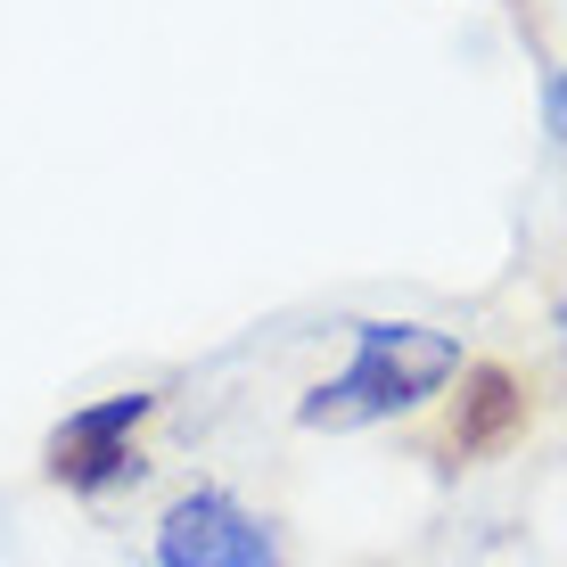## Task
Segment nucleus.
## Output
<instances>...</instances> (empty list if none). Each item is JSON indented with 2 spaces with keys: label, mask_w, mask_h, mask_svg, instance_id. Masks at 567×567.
<instances>
[{
  "label": "nucleus",
  "mask_w": 567,
  "mask_h": 567,
  "mask_svg": "<svg viewBox=\"0 0 567 567\" xmlns=\"http://www.w3.org/2000/svg\"><path fill=\"white\" fill-rule=\"evenodd\" d=\"M559 329H567V305H559Z\"/></svg>",
  "instance_id": "423d86ee"
},
{
  "label": "nucleus",
  "mask_w": 567,
  "mask_h": 567,
  "mask_svg": "<svg viewBox=\"0 0 567 567\" xmlns=\"http://www.w3.org/2000/svg\"><path fill=\"white\" fill-rule=\"evenodd\" d=\"M156 567H280L271 526L247 518L230 494H182L156 526Z\"/></svg>",
  "instance_id": "f03ea898"
},
{
  "label": "nucleus",
  "mask_w": 567,
  "mask_h": 567,
  "mask_svg": "<svg viewBox=\"0 0 567 567\" xmlns=\"http://www.w3.org/2000/svg\"><path fill=\"white\" fill-rule=\"evenodd\" d=\"M156 412V395H107V403H83L66 427L50 436V477L74 485V494H107V485H124L141 453H132V427Z\"/></svg>",
  "instance_id": "7ed1b4c3"
},
{
  "label": "nucleus",
  "mask_w": 567,
  "mask_h": 567,
  "mask_svg": "<svg viewBox=\"0 0 567 567\" xmlns=\"http://www.w3.org/2000/svg\"><path fill=\"white\" fill-rule=\"evenodd\" d=\"M444 379H461V346L427 321H354V362L338 379H321L297 403L305 427H362L386 412L427 403Z\"/></svg>",
  "instance_id": "f257e3e1"
},
{
  "label": "nucleus",
  "mask_w": 567,
  "mask_h": 567,
  "mask_svg": "<svg viewBox=\"0 0 567 567\" xmlns=\"http://www.w3.org/2000/svg\"><path fill=\"white\" fill-rule=\"evenodd\" d=\"M518 427H526V379L511 362H468L461 395H453V420H444V453L485 461V453H502Z\"/></svg>",
  "instance_id": "20e7f679"
},
{
  "label": "nucleus",
  "mask_w": 567,
  "mask_h": 567,
  "mask_svg": "<svg viewBox=\"0 0 567 567\" xmlns=\"http://www.w3.org/2000/svg\"><path fill=\"white\" fill-rule=\"evenodd\" d=\"M559 124H567V83H559Z\"/></svg>",
  "instance_id": "39448f33"
}]
</instances>
